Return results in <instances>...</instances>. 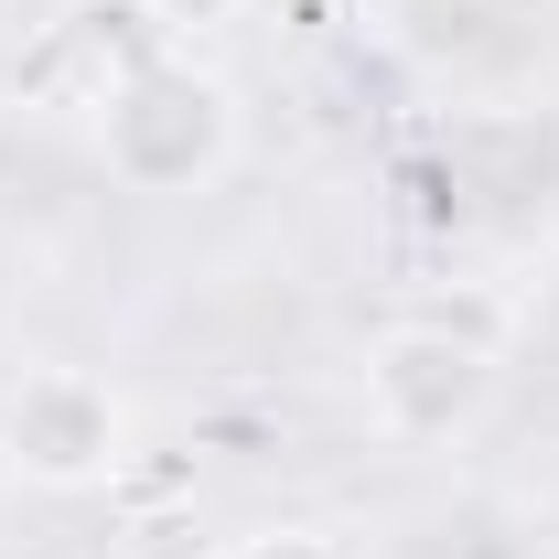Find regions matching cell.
<instances>
[{
    "label": "cell",
    "instance_id": "cell-4",
    "mask_svg": "<svg viewBox=\"0 0 559 559\" xmlns=\"http://www.w3.org/2000/svg\"><path fill=\"white\" fill-rule=\"evenodd\" d=\"M516 0H377V33L409 55V66H474L506 44Z\"/></svg>",
    "mask_w": 559,
    "mask_h": 559
},
{
    "label": "cell",
    "instance_id": "cell-1",
    "mask_svg": "<svg viewBox=\"0 0 559 559\" xmlns=\"http://www.w3.org/2000/svg\"><path fill=\"white\" fill-rule=\"evenodd\" d=\"M97 162L119 194H205L237 162V86L205 55H130L97 86Z\"/></svg>",
    "mask_w": 559,
    "mask_h": 559
},
{
    "label": "cell",
    "instance_id": "cell-3",
    "mask_svg": "<svg viewBox=\"0 0 559 559\" xmlns=\"http://www.w3.org/2000/svg\"><path fill=\"white\" fill-rule=\"evenodd\" d=\"M355 399H366V430L377 441H399V452H430V441H463L495 399V355L485 334H463V323H377L366 334V366H355Z\"/></svg>",
    "mask_w": 559,
    "mask_h": 559
},
{
    "label": "cell",
    "instance_id": "cell-2",
    "mask_svg": "<svg viewBox=\"0 0 559 559\" xmlns=\"http://www.w3.org/2000/svg\"><path fill=\"white\" fill-rule=\"evenodd\" d=\"M130 463V399L97 366H22L0 388V474H22L33 495H97Z\"/></svg>",
    "mask_w": 559,
    "mask_h": 559
},
{
    "label": "cell",
    "instance_id": "cell-6",
    "mask_svg": "<svg viewBox=\"0 0 559 559\" xmlns=\"http://www.w3.org/2000/svg\"><path fill=\"white\" fill-rule=\"evenodd\" d=\"M151 11H162V22H183V33H194V22H237V11H248V0H151Z\"/></svg>",
    "mask_w": 559,
    "mask_h": 559
},
{
    "label": "cell",
    "instance_id": "cell-5",
    "mask_svg": "<svg viewBox=\"0 0 559 559\" xmlns=\"http://www.w3.org/2000/svg\"><path fill=\"white\" fill-rule=\"evenodd\" d=\"M226 559H355V549L323 538V527H259V538H237Z\"/></svg>",
    "mask_w": 559,
    "mask_h": 559
}]
</instances>
